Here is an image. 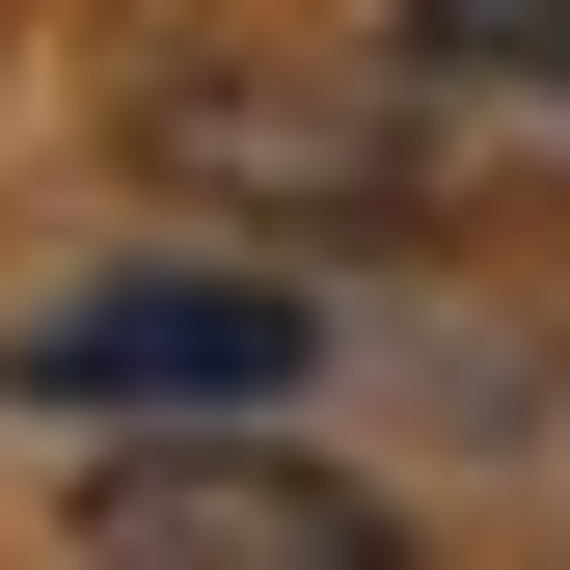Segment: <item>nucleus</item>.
Listing matches in <instances>:
<instances>
[{
    "label": "nucleus",
    "instance_id": "7ed1b4c3",
    "mask_svg": "<svg viewBox=\"0 0 570 570\" xmlns=\"http://www.w3.org/2000/svg\"><path fill=\"white\" fill-rule=\"evenodd\" d=\"M136 136H164L190 190H272V218H381L407 190V109L381 82H164Z\"/></svg>",
    "mask_w": 570,
    "mask_h": 570
},
{
    "label": "nucleus",
    "instance_id": "20e7f679",
    "mask_svg": "<svg viewBox=\"0 0 570 570\" xmlns=\"http://www.w3.org/2000/svg\"><path fill=\"white\" fill-rule=\"evenodd\" d=\"M407 28H435L462 82H489V55H517V82H570V0H407Z\"/></svg>",
    "mask_w": 570,
    "mask_h": 570
},
{
    "label": "nucleus",
    "instance_id": "f257e3e1",
    "mask_svg": "<svg viewBox=\"0 0 570 570\" xmlns=\"http://www.w3.org/2000/svg\"><path fill=\"white\" fill-rule=\"evenodd\" d=\"M326 353V299H272V272H109V299H55L0 381L28 407H272Z\"/></svg>",
    "mask_w": 570,
    "mask_h": 570
},
{
    "label": "nucleus",
    "instance_id": "f03ea898",
    "mask_svg": "<svg viewBox=\"0 0 570 570\" xmlns=\"http://www.w3.org/2000/svg\"><path fill=\"white\" fill-rule=\"evenodd\" d=\"M82 570H407V543L353 517L326 462H245V435H190V462H109V489H82Z\"/></svg>",
    "mask_w": 570,
    "mask_h": 570
}]
</instances>
